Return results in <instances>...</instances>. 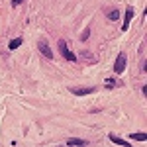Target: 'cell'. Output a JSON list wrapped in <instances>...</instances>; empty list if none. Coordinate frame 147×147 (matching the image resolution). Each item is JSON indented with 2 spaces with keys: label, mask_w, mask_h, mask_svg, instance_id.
<instances>
[{
  "label": "cell",
  "mask_w": 147,
  "mask_h": 147,
  "mask_svg": "<svg viewBox=\"0 0 147 147\" xmlns=\"http://www.w3.org/2000/svg\"><path fill=\"white\" fill-rule=\"evenodd\" d=\"M57 47H59L61 55L65 57L67 61H77V55H75V53H71V49L67 47V41H65V39H59V41H57Z\"/></svg>",
  "instance_id": "obj_1"
},
{
  "label": "cell",
  "mask_w": 147,
  "mask_h": 147,
  "mask_svg": "<svg viewBox=\"0 0 147 147\" xmlns=\"http://www.w3.org/2000/svg\"><path fill=\"white\" fill-rule=\"evenodd\" d=\"M125 63H127V57H125V53H120V55L116 57V63H114V73L122 75V73L125 71Z\"/></svg>",
  "instance_id": "obj_2"
},
{
  "label": "cell",
  "mask_w": 147,
  "mask_h": 147,
  "mask_svg": "<svg viewBox=\"0 0 147 147\" xmlns=\"http://www.w3.org/2000/svg\"><path fill=\"white\" fill-rule=\"evenodd\" d=\"M39 51H41L43 57L53 59V51H51V47H49V43H47V39H41V41H39Z\"/></svg>",
  "instance_id": "obj_3"
},
{
  "label": "cell",
  "mask_w": 147,
  "mask_h": 147,
  "mask_svg": "<svg viewBox=\"0 0 147 147\" xmlns=\"http://www.w3.org/2000/svg\"><path fill=\"white\" fill-rule=\"evenodd\" d=\"M131 18H134V8H131V6H127V8H125V16H124V24H122V30H124V32L129 28Z\"/></svg>",
  "instance_id": "obj_4"
},
{
  "label": "cell",
  "mask_w": 147,
  "mask_h": 147,
  "mask_svg": "<svg viewBox=\"0 0 147 147\" xmlns=\"http://www.w3.org/2000/svg\"><path fill=\"white\" fill-rule=\"evenodd\" d=\"M73 94H77V96H84V94H92L94 88H71Z\"/></svg>",
  "instance_id": "obj_5"
},
{
  "label": "cell",
  "mask_w": 147,
  "mask_h": 147,
  "mask_svg": "<svg viewBox=\"0 0 147 147\" xmlns=\"http://www.w3.org/2000/svg\"><path fill=\"white\" fill-rule=\"evenodd\" d=\"M67 145H88V141L79 139V137H69V139H67Z\"/></svg>",
  "instance_id": "obj_6"
},
{
  "label": "cell",
  "mask_w": 147,
  "mask_h": 147,
  "mask_svg": "<svg viewBox=\"0 0 147 147\" xmlns=\"http://www.w3.org/2000/svg\"><path fill=\"white\" fill-rule=\"evenodd\" d=\"M110 139H112L114 143H118V145H122V147H129V141H125V139H122V137H118V136H110Z\"/></svg>",
  "instance_id": "obj_7"
},
{
  "label": "cell",
  "mask_w": 147,
  "mask_h": 147,
  "mask_svg": "<svg viewBox=\"0 0 147 147\" xmlns=\"http://www.w3.org/2000/svg\"><path fill=\"white\" fill-rule=\"evenodd\" d=\"M106 16H108L112 22H116V20H120V10H108V12H106Z\"/></svg>",
  "instance_id": "obj_8"
},
{
  "label": "cell",
  "mask_w": 147,
  "mask_h": 147,
  "mask_svg": "<svg viewBox=\"0 0 147 147\" xmlns=\"http://www.w3.org/2000/svg\"><path fill=\"white\" fill-rule=\"evenodd\" d=\"M20 45H22V37H16V39H12V41H10V45H8V47H10V49H18Z\"/></svg>",
  "instance_id": "obj_9"
},
{
  "label": "cell",
  "mask_w": 147,
  "mask_h": 147,
  "mask_svg": "<svg viewBox=\"0 0 147 147\" xmlns=\"http://www.w3.org/2000/svg\"><path fill=\"white\" fill-rule=\"evenodd\" d=\"M131 139H134V141H145L147 136L145 134H131Z\"/></svg>",
  "instance_id": "obj_10"
},
{
  "label": "cell",
  "mask_w": 147,
  "mask_h": 147,
  "mask_svg": "<svg viewBox=\"0 0 147 147\" xmlns=\"http://www.w3.org/2000/svg\"><path fill=\"white\" fill-rule=\"evenodd\" d=\"M88 35H90V30H84L82 35H80V39H82V41H86V39H88Z\"/></svg>",
  "instance_id": "obj_11"
},
{
  "label": "cell",
  "mask_w": 147,
  "mask_h": 147,
  "mask_svg": "<svg viewBox=\"0 0 147 147\" xmlns=\"http://www.w3.org/2000/svg\"><path fill=\"white\" fill-rule=\"evenodd\" d=\"M22 2H24V0H12V6H20Z\"/></svg>",
  "instance_id": "obj_12"
}]
</instances>
